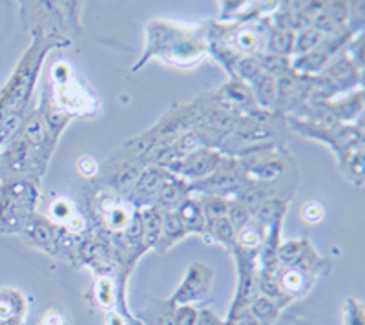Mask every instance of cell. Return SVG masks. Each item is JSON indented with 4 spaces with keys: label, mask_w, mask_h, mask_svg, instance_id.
Here are the masks:
<instances>
[{
    "label": "cell",
    "mask_w": 365,
    "mask_h": 325,
    "mask_svg": "<svg viewBox=\"0 0 365 325\" xmlns=\"http://www.w3.org/2000/svg\"><path fill=\"white\" fill-rule=\"evenodd\" d=\"M252 316L257 321H262L263 325H270L274 321V318L278 316V309L274 307L272 301L267 300V298H259L252 305Z\"/></svg>",
    "instance_id": "6da1fadb"
},
{
    "label": "cell",
    "mask_w": 365,
    "mask_h": 325,
    "mask_svg": "<svg viewBox=\"0 0 365 325\" xmlns=\"http://www.w3.org/2000/svg\"><path fill=\"white\" fill-rule=\"evenodd\" d=\"M195 324V313L192 309H181L175 318V325H194Z\"/></svg>",
    "instance_id": "7a4b0ae2"
},
{
    "label": "cell",
    "mask_w": 365,
    "mask_h": 325,
    "mask_svg": "<svg viewBox=\"0 0 365 325\" xmlns=\"http://www.w3.org/2000/svg\"><path fill=\"white\" fill-rule=\"evenodd\" d=\"M302 276L298 274V272H287L285 278H283V285H285L287 289H291V291H296V289L302 287Z\"/></svg>",
    "instance_id": "3957f363"
},
{
    "label": "cell",
    "mask_w": 365,
    "mask_h": 325,
    "mask_svg": "<svg viewBox=\"0 0 365 325\" xmlns=\"http://www.w3.org/2000/svg\"><path fill=\"white\" fill-rule=\"evenodd\" d=\"M81 172H83V174H93V172H96V162L91 161V159L84 158L83 161H81Z\"/></svg>",
    "instance_id": "277c9868"
},
{
    "label": "cell",
    "mask_w": 365,
    "mask_h": 325,
    "mask_svg": "<svg viewBox=\"0 0 365 325\" xmlns=\"http://www.w3.org/2000/svg\"><path fill=\"white\" fill-rule=\"evenodd\" d=\"M161 325H175V316H170V314H168V316L163 318Z\"/></svg>",
    "instance_id": "5b68a950"
}]
</instances>
